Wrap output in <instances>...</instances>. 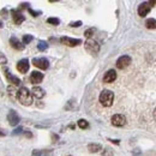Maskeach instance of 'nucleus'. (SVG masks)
<instances>
[{"label": "nucleus", "mask_w": 156, "mask_h": 156, "mask_svg": "<svg viewBox=\"0 0 156 156\" xmlns=\"http://www.w3.org/2000/svg\"><path fill=\"white\" fill-rule=\"evenodd\" d=\"M131 64V58L129 55H122L117 60V67L120 70H124L126 69L129 65Z\"/></svg>", "instance_id": "nucleus-5"}, {"label": "nucleus", "mask_w": 156, "mask_h": 156, "mask_svg": "<svg viewBox=\"0 0 156 156\" xmlns=\"http://www.w3.org/2000/svg\"><path fill=\"white\" fill-rule=\"evenodd\" d=\"M33 41V36L31 35H24L23 36V44L25 46V44H28L29 42H31Z\"/></svg>", "instance_id": "nucleus-22"}, {"label": "nucleus", "mask_w": 156, "mask_h": 156, "mask_svg": "<svg viewBox=\"0 0 156 156\" xmlns=\"http://www.w3.org/2000/svg\"><path fill=\"white\" fill-rule=\"evenodd\" d=\"M22 131H23V129H22V127H18V129H16V130L12 132V135H20V133H22Z\"/></svg>", "instance_id": "nucleus-29"}, {"label": "nucleus", "mask_w": 156, "mask_h": 156, "mask_svg": "<svg viewBox=\"0 0 156 156\" xmlns=\"http://www.w3.org/2000/svg\"><path fill=\"white\" fill-rule=\"evenodd\" d=\"M117 79V72L114 70H109L105 73L103 76V82L105 83H113Z\"/></svg>", "instance_id": "nucleus-12"}, {"label": "nucleus", "mask_w": 156, "mask_h": 156, "mask_svg": "<svg viewBox=\"0 0 156 156\" xmlns=\"http://www.w3.org/2000/svg\"><path fill=\"white\" fill-rule=\"evenodd\" d=\"M78 126L84 130V129H88L89 127V122L87 120H84V119H80V120H78Z\"/></svg>", "instance_id": "nucleus-19"}, {"label": "nucleus", "mask_w": 156, "mask_h": 156, "mask_svg": "<svg viewBox=\"0 0 156 156\" xmlns=\"http://www.w3.org/2000/svg\"><path fill=\"white\" fill-rule=\"evenodd\" d=\"M1 27H2V23H1V22H0V28H1Z\"/></svg>", "instance_id": "nucleus-34"}, {"label": "nucleus", "mask_w": 156, "mask_h": 156, "mask_svg": "<svg viewBox=\"0 0 156 156\" xmlns=\"http://www.w3.org/2000/svg\"><path fill=\"white\" fill-rule=\"evenodd\" d=\"M145 27H147L148 29H156V20H153V18L148 20L145 22Z\"/></svg>", "instance_id": "nucleus-18"}, {"label": "nucleus", "mask_w": 156, "mask_h": 156, "mask_svg": "<svg viewBox=\"0 0 156 156\" xmlns=\"http://www.w3.org/2000/svg\"><path fill=\"white\" fill-rule=\"evenodd\" d=\"M98 100H100L102 106L111 107L113 105V101H114V94L111 90H103V91H101Z\"/></svg>", "instance_id": "nucleus-2"}, {"label": "nucleus", "mask_w": 156, "mask_h": 156, "mask_svg": "<svg viewBox=\"0 0 156 156\" xmlns=\"http://www.w3.org/2000/svg\"><path fill=\"white\" fill-rule=\"evenodd\" d=\"M7 120H9L11 126H16V125H18V122L20 121V118L15 111H10L9 114H7Z\"/></svg>", "instance_id": "nucleus-8"}, {"label": "nucleus", "mask_w": 156, "mask_h": 156, "mask_svg": "<svg viewBox=\"0 0 156 156\" xmlns=\"http://www.w3.org/2000/svg\"><path fill=\"white\" fill-rule=\"evenodd\" d=\"M10 43H11L12 48H15V49H17V51H22V49L24 48L23 42H20L17 37H11V39H10Z\"/></svg>", "instance_id": "nucleus-15"}, {"label": "nucleus", "mask_w": 156, "mask_h": 156, "mask_svg": "<svg viewBox=\"0 0 156 156\" xmlns=\"http://www.w3.org/2000/svg\"><path fill=\"white\" fill-rule=\"evenodd\" d=\"M154 4H155V1L142 2V4L138 6V15H139L140 17H145V16L150 12V10H151V5H154Z\"/></svg>", "instance_id": "nucleus-3"}, {"label": "nucleus", "mask_w": 156, "mask_h": 156, "mask_svg": "<svg viewBox=\"0 0 156 156\" xmlns=\"http://www.w3.org/2000/svg\"><path fill=\"white\" fill-rule=\"evenodd\" d=\"M7 91H9V95H10L11 100H15V98H17V91H16V90H13V88H12V87H9Z\"/></svg>", "instance_id": "nucleus-21"}, {"label": "nucleus", "mask_w": 156, "mask_h": 156, "mask_svg": "<svg viewBox=\"0 0 156 156\" xmlns=\"http://www.w3.org/2000/svg\"><path fill=\"white\" fill-rule=\"evenodd\" d=\"M31 94L36 98H42L44 96V90L42 88H40V87H34L33 90H31Z\"/></svg>", "instance_id": "nucleus-16"}, {"label": "nucleus", "mask_w": 156, "mask_h": 156, "mask_svg": "<svg viewBox=\"0 0 156 156\" xmlns=\"http://www.w3.org/2000/svg\"><path fill=\"white\" fill-rule=\"evenodd\" d=\"M47 23L53 24V25H58L59 23H60V20H59L58 18H48V20H47Z\"/></svg>", "instance_id": "nucleus-24"}, {"label": "nucleus", "mask_w": 156, "mask_h": 156, "mask_svg": "<svg viewBox=\"0 0 156 156\" xmlns=\"http://www.w3.org/2000/svg\"><path fill=\"white\" fill-rule=\"evenodd\" d=\"M6 62H7V59L5 58L4 55L0 54V65H4V64H6Z\"/></svg>", "instance_id": "nucleus-27"}, {"label": "nucleus", "mask_w": 156, "mask_h": 156, "mask_svg": "<svg viewBox=\"0 0 156 156\" xmlns=\"http://www.w3.org/2000/svg\"><path fill=\"white\" fill-rule=\"evenodd\" d=\"M112 124L114 126H118V127L124 126L126 124V118L124 117L122 114H115V115L112 117Z\"/></svg>", "instance_id": "nucleus-10"}, {"label": "nucleus", "mask_w": 156, "mask_h": 156, "mask_svg": "<svg viewBox=\"0 0 156 156\" xmlns=\"http://www.w3.org/2000/svg\"><path fill=\"white\" fill-rule=\"evenodd\" d=\"M17 100L23 106H30L33 103V94L27 88H20L17 91Z\"/></svg>", "instance_id": "nucleus-1"}, {"label": "nucleus", "mask_w": 156, "mask_h": 156, "mask_svg": "<svg viewBox=\"0 0 156 156\" xmlns=\"http://www.w3.org/2000/svg\"><path fill=\"white\" fill-rule=\"evenodd\" d=\"M29 12H30V13H31V15H33L34 17H36V16H39L40 13H41L40 11H34V10H31V9H29Z\"/></svg>", "instance_id": "nucleus-28"}, {"label": "nucleus", "mask_w": 156, "mask_h": 156, "mask_svg": "<svg viewBox=\"0 0 156 156\" xmlns=\"http://www.w3.org/2000/svg\"><path fill=\"white\" fill-rule=\"evenodd\" d=\"M42 79H43V75L41 72H39V71L31 72V75H30V82L33 84H39V83L42 82Z\"/></svg>", "instance_id": "nucleus-13"}, {"label": "nucleus", "mask_w": 156, "mask_h": 156, "mask_svg": "<svg viewBox=\"0 0 156 156\" xmlns=\"http://www.w3.org/2000/svg\"><path fill=\"white\" fill-rule=\"evenodd\" d=\"M33 64L41 70H47L49 66V62L46 58H35L33 59Z\"/></svg>", "instance_id": "nucleus-6"}, {"label": "nucleus", "mask_w": 156, "mask_h": 156, "mask_svg": "<svg viewBox=\"0 0 156 156\" xmlns=\"http://www.w3.org/2000/svg\"><path fill=\"white\" fill-rule=\"evenodd\" d=\"M70 25L73 27V28H77V27H80V25H82V22H80V20H78V22H72V23H70Z\"/></svg>", "instance_id": "nucleus-25"}, {"label": "nucleus", "mask_w": 156, "mask_h": 156, "mask_svg": "<svg viewBox=\"0 0 156 156\" xmlns=\"http://www.w3.org/2000/svg\"><path fill=\"white\" fill-rule=\"evenodd\" d=\"M94 29H88V30H85V33H84V35H85V37H88V39L90 40V37L93 36V34H94Z\"/></svg>", "instance_id": "nucleus-23"}, {"label": "nucleus", "mask_w": 156, "mask_h": 156, "mask_svg": "<svg viewBox=\"0 0 156 156\" xmlns=\"http://www.w3.org/2000/svg\"><path fill=\"white\" fill-rule=\"evenodd\" d=\"M17 70L20 73H27L29 70V60L28 59H22L17 64Z\"/></svg>", "instance_id": "nucleus-11"}, {"label": "nucleus", "mask_w": 156, "mask_h": 156, "mask_svg": "<svg viewBox=\"0 0 156 156\" xmlns=\"http://www.w3.org/2000/svg\"><path fill=\"white\" fill-rule=\"evenodd\" d=\"M60 42L65 46H69V47H75L82 43V40L79 39H70V37H61Z\"/></svg>", "instance_id": "nucleus-9"}, {"label": "nucleus", "mask_w": 156, "mask_h": 156, "mask_svg": "<svg viewBox=\"0 0 156 156\" xmlns=\"http://www.w3.org/2000/svg\"><path fill=\"white\" fill-rule=\"evenodd\" d=\"M84 46H85V51L89 52L90 54H98L100 51V44L95 40H88Z\"/></svg>", "instance_id": "nucleus-4"}, {"label": "nucleus", "mask_w": 156, "mask_h": 156, "mask_svg": "<svg viewBox=\"0 0 156 156\" xmlns=\"http://www.w3.org/2000/svg\"><path fill=\"white\" fill-rule=\"evenodd\" d=\"M4 73H5V77H6V79H7V82L11 83L12 85H20V79H18L17 77H15V76H12L11 72H10V70H9L7 67L4 69Z\"/></svg>", "instance_id": "nucleus-7"}, {"label": "nucleus", "mask_w": 156, "mask_h": 156, "mask_svg": "<svg viewBox=\"0 0 156 156\" xmlns=\"http://www.w3.org/2000/svg\"><path fill=\"white\" fill-rule=\"evenodd\" d=\"M25 135H27V137H31V133H29V132H27Z\"/></svg>", "instance_id": "nucleus-33"}, {"label": "nucleus", "mask_w": 156, "mask_h": 156, "mask_svg": "<svg viewBox=\"0 0 156 156\" xmlns=\"http://www.w3.org/2000/svg\"><path fill=\"white\" fill-rule=\"evenodd\" d=\"M37 48H39V51L43 52V51H46V49L48 48V44H47V42H44V41H40L39 44H37Z\"/></svg>", "instance_id": "nucleus-20"}, {"label": "nucleus", "mask_w": 156, "mask_h": 156, "mask_svg": "<svg viewBox=\"0 0 156 156\" xmlns=\"http://www.w3.org/2000/svg\"><path fill=\"white\" fill-rule=\"evenodd\" d=\"M103 156H112V153H111V150H108V149H106L105 151H103Z\"/></svg>", "instance_id": "nucleus-30"}, {"label": "nucleus", "mask_w": 156, "mask_h": 156, "mask_svg": "<svg viewBox=\"0 0 156 156\" xmlns=\"http://www.w3.org/2000/svg\"><path fill=\"white\" fill-rule=\"evenodd\" d=\"M0 136H5V131L4 130H0Z\"/></svg>", "instance_id": "nucleus-31"}, {"label": "nucleus", "mask_w": 156, "mask_h": 156, "mask_svg": "<svg viewBox=\"0 0 156 156\" xmlns=\"http://www.w3.org/2000/svg\"><path fill=\"white\" fill-rule=\"evenodd\" d=\"M31 156H44V154L42 151H40V150H34Z\"/></svg>", "instance_id": "nucleus-26"}, {"label": "nucleus", "mask_w": 156, "mask_h": 156, "mask_svg": "<svg viewBox=\"0 0 156 156\" xmlns=\"http://www.w3.org/2000/svg\"><path fill=\"white\" fill-rule=\"evenodd\" d=\"M88 149L90 153H98V150H101V145L100 144H95V143H91L88 145Z\"/></svg>", "instance_id": "nucleus-17"}, {"label": "nucleus", "mask_w": 156, "mask_h": 156, "mask_svg": "<svg viewBox=\"0 0 156 156\" xmlns=\"http://www.w3.org/2000/svg\"><path fill=\"white\" fill-rule=\"evenodd\" d=\"M154 118H155V120H156V108L154 109Z\"/></svg>", "instance_id": "nucleus-32"}, {"label": "nucleus", "mask_w": 156, "mask_h": 156, "mask_svg": "<svg viewBox=\"0 0 156 156\" xmlns=\"http://www.w3.org/2000/svg\"><path fill=\"white\" fill-rule=\"evenodd\" d=\"M11 13H12L13 22H15L16 24H22V23L24 22V16L20 13L18 10H12V11H11Z\"/></svg>", "instance_id": "nucleus-14"}]
</instances>
